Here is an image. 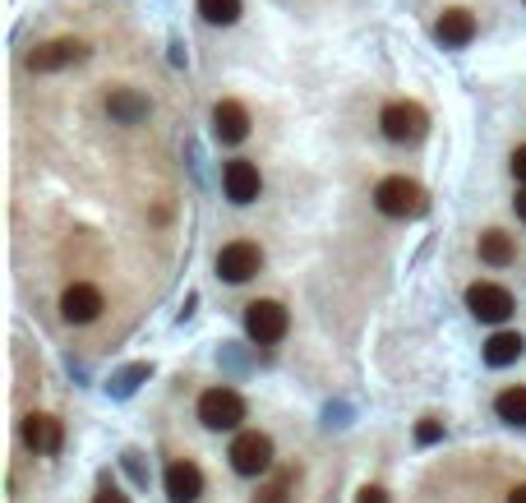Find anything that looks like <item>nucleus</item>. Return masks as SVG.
<instances>
[{"label":"nucleus","instance_id":"1","mask_svg":"<svg viewBox=\"0 0 526 503\" xmlns=\"http://www.w3.org/2000/svg\"><path fill=\"white\" fill-rule=\"evenodd\" d=\"M374 204H379L383 217H425L430 213V194L407 176H388V180H379Z\"/></svg>","mask_w":526,"mask_h":503},{"label":"nucleus","instance_id":"2","mask_svg":"<svg viewBox=\"0 0 526 503\" xmlns=\"http://www.w3.org/2000/svg\"><path fill=\"white\" fill-rule=\"evenodd\" d=\"M379 130L393 144H420L430 134V111L420 107V102H388L379 116Z\"/></svg>","mask_w":526,"mask_h":503},{"label":"nucleus","instance_id":"3","mask_svg":"<svg viewBox=\"0 0 526 503\" xmlns=\"http://www.w3.org/2000/svg\"><path fill=\"white\" fill-rule=\"evenodd\" d=\"M291 328L287 310L277 305V300H250L245 305V333L259 342V347H268V342H282Z\"/></svg>","mask_w":526,"mask_h":503},{"label":"nucleus","instance_id":"4","mask_svg":"<svg viewBox=\"0 0 526 503\" xmlns=\"http://www.w3.org/2000/svg\"><path fill=\"white\" fill-rule=\"evenodd\" d=\"M199 420H204L208 430H236L240 420H245V402H240L236 388H208L199 397Z\"/></svg>","mask_w":526,"mask_h":503},{"label":"nucleus","instance_id":"5","mask_svg":"<svg viewBox=\"0 0 526 503\" xmlns=\"http://www.w3.org/2000/svg\"><path fill=\"white\" fill-rule=\"evenodd\" d=\"M259 268H263V250L254 240H231V245L217 250V277L222 282H250Z\"/></svg>","mask_w":526,"mask_h":503},{"label":"nucleus","instance_id":"6","mask_svg":"<svg viewBox=\"0 0 526 503\" xmlns=\"http://www.w3.org/2000/svg\"><path fill=\"white\" fill-rule=\"evenodd\" d=\"M231 467L240 476H263V471L273 467V439L259 430H245L236 434V444H231Z\"/></svg>","mask_w":526,"mask_h":503},{"label":"nucleus","instance_id":"7","mask_svg":"<svg viewBox=\"0 0 526 503\" xmlns=\"http://www.w3.org/2000/svg\"><path fill=\"white\" fill-rule=\"evenodd\" d=\"M467 310L480 324H503L513 314V291L499 282H476V287H467Z\"/></svg>","mask_w":526,"mask_h":503},{"label":"nucleus","instance_id":"8","mask_svg":"<svg viewBox=\"0 0 526 503\" xmlns=\"http://www.w3.org/2000/svg\"><path fill=\"white\" fill-rule=\"evenodd\" d=\"M19 434H24V444L33 448L37 457H51V453H60V448H65V430H60V420L47 416V411H33V416H24Z\"/></svg>","mask_w":526,"mask_h":503},{"label":"nucleus","instance_id":"9","mask_svg":"<svg viewBox=\"0 0 526 503\" xmlns=\"http://www.w3.org/2000/svg\"><path fill=\"white\" fill-rule=\"evenodd\" d=\"M102 310H107V300H102L97 287H88V282H74V287H65V296H60L65 324H93Z\"/></svg>","mask_w":526,"mask_h":503},{"label":"nucleus","instance_id":"10","mask_svg":"<svg viewBox=\"0 0 526 503\" xmlns=\"http://www.w3.org/2000/svg\"><path fill=\"white\" fill-rule=\"evenodd\" d=\"M222 190H227L231 204H254V199H259V190H263L259 167H254V162H245V157L227 162V167H222Z\"/></svg>","mask_w":526,"mask_h":503},{"label":"nucleus","instance_id":"11","mask_svg":"<svg viewBox=\"0 0 526 503\" xmlns=\"http://www.w3.org/2000/svg\"><path fill=\"white\" fill-rule=\"evenodd\" d=\"M88 47L79 42V37H60V42H47V47H37L33 56H28V70L37 74H51L60 70V65H70V60H84Z\"/></svg>","mask_w":526,"mask_h":503},{"label":"nucleus","instance_id":"12","mask_svg":"<svg viewBox=\"0 0 526 503\" xmlns=\"http://www.w3.org/2000/svg\"><path fill=\"white\" fill-rule=\"evenodd\" d=\"M213 134L222 139V144L250 139V111L240 107V102H217L213 107Z\"/></svg>","mask_w":526,"mask_h":503},{"label":"nucleus","instance_id":"13","mask_svg":"<svg viewBox=\"0 0 526 503\" xmlns=\"http://www.w3.org/2000/svg\"><path fill=\"white\" fill-rule=\"evenodd\" d=\"M204 494V471L194 462H171L167 467V499L171 503H194Z\"/></svg>","mask_w":526,"mask_h":503},{"label":"nucleus","instance_id":"14","mask_svg":"<svg viewBox=\"0 0 526 503\" xmlns=\"http://www.w3.org/2000/svg\"><path fill=\"white\" fill-rule=\"evenodd\" d=\"M434 37H439L443 47H467L471 37H476V14L471 10H443L439 24H434Z\"/></svg>","mask_w":526,"mask_h":503},{"label":"nucleus","instance_id":"15","mask_svg":"<svg viewBox=\"0 0 526 503\" xmlns=\"http://www.w3.org/2000/svg\"><path fill=\"white\" fill-rule=\"evenodd\" d=\"M107 111L116 125H139L148 116V97L134 93V88H111L107 93Z\"/></svg>","mask_w":526,"mask_h":503},{"label":"nucleus","instance_id":"16","mask_svg":"<svg viewBox=\"0 0 526 503\" xmlns=\"http://www.w3.org/2000/svg\"><path fill=\"white\" fill-rule=\"evenodd\" d=\"M480 259H485L490 268H508L517 259L513 236H503V231H485V236H480Z\"/></svg>","mask_w":526,"mask_h":503},{"label":"nucleus","instance_id":"17","mask_svg":"<svg viewBox=\"0 0 526 503\" xmlns=\"http://www.w3.org/2000/svg\"><path fill=\"white\" fill-rule=\"evenodd\" d=\"M522 351H526L522 333H494L490 342H485V360H490V365H513Z\"/></svg>","mask_w":526,"mask_h":503},{"label":"nucleus","instance_id":"18","mask_svg":"<svg viewBox=\"0 0 526 503\" xmlns=\"http://www.w3.org/2000/svg\"><path fill=\"white\" fill-rule=\"evenodd\" d=\"M494 411H499V420H508V425H526V388L522 384L503 388V393L494 397Z\"/></svg>","mask_w":526,"mask_h":503},{"label":"nucleus","instance_id":"19","mask_svg":"<svg viewBox=\"0 0 526 503\" xmlns=\"http://www.w3.org/2000/svg\"><path fill=\"white\" fill-rule=\"evenodd\" d=\"M199 14H204V24L227 28L240 19V0H199Z\"/></svg>","mask_w":526,"mask_h":503},{"label":"nucleus","instance_id":"20","mask_svg":"<svg viewBox=\"0 0 526 503\" xmlns=\"http://www.w3.org/2000/svg\"><path fill=\"white\" fill-rule=\"evenodd\" d=\"M254 503H291V471H277V476L254 494Z\"/></svg>","mask_w":526,"mask_h":503},{"label":"nucleus","instance_id":"21","mask_svg":"<svg viewBox=\"0 0 526 503\" xmlns=\"http://www.w3.org/2000/svg\"><path fill=\"white\" fill-rule=\"evenodd\" d=\"M416 439H420V444H434V439H443V430L434 425V420H425V425L416 430Z\"/></svg>","mask_w":526,"mask_h":503},{"label":"nucleus","instance_id":"22","mask_svg":"<svg viewBox=\"0 0 526 503\" xmlns=\"http://www.w3.org/2000/svg\"><path fill=\"white\" fill-rule=\"evenodd\" d=\"M356 503H388V494H383L379 485H365V490L356 494Z\"/></svg>","mask_w":526,"mask_h":503},{"label":"nucleus","instance_id":"23","mask_svg":"<svg viewBox=\"0 0 526 503\" xmlns=\"http://www.w3.org/2000/svg\"><path fill=\"white\" fill-rule=\"evenodd\" d=\"M93 503H130V499H125V494H120L116 485H102V490H97V499H93Z\"/></svg>","mask_w":526,"mask_h":503},{"label":"nucleus","instance_id":"24","mask_svg":"<svg viewBox=\"0 0 526 503\" xmlns=\"http://www.w3.org/2000/svg\"><path fill=\"white\" fill-rule=\"evenodd\" d=\"M513 176H517V185H526V144L513 153Z\"/></svg>","mask_w":526,"mask_h":503},{"label":"nucleus","instance_id":"25","mask_svg":"<svg viewBox=\"0 0 526 503\" xmlns=\"http://www.w3.org/2000/svg\"><path fill=\"white\" fill-rule=\"evenodd\" d=\"M513 208H517V217H522V222H526V185H522V190H517V199H513Z\"/></svg>","mask_w":526,"mask_h":503},{"label":"nucleus","instance_id":"26","mask_svg":"<svg viewBox=\"0 0 526 503\" xmlns=\"http://www.w3.org/2000/svg\"><path fill=\"white\" fill-rule=\"evenodd\" d=\"M508 503H526V485H517V490L508 494Z\"/></svg>","mask_w":526,"mask_h":503}]
</instances>
